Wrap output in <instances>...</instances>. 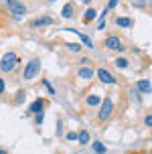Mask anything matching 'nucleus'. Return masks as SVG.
Listing matches in <instances>:
<instances>
[{"label": "nucleus", "mask_w": 152, "mask_h": 154, "mask_svg": "<svg viewBox=\"0 0 152 154\" xmlns=\"http://www.w3.org/2000/svg\"><path fill=\"white\" fill-rule=\"evenodd\" d=\"M43 85H45V87H47V91L51 93V95H55V87H53V85H51V83H49V79H43Z\"/></svg>", "instance_id": "412c9836"}, {"label": "nucleus", "mask_w": 152, "mask_h": 154, "mask_svg": "<svg viewBox=\"0 0 152 154\" xmlns=\"http://www.w3.org/2000/svg\"><path fill=\"white\" fill-rule=\"evenodd\" d=\"M4 87H6V85H4V77H0V95L4 93Z\"/></svg>", "instance_id": "bb28decb"}, {"label": "nucleus", "mask_w": 152, "mask_h": 154, "mask_svg": "<svg viewBox=\"0 0 152 154\" xmlns=\"http://www.w3.org/2000/svg\"><path fill=\"white\" fill-rule=\"evenodd\" d=\"M91 148H93V152L95 154H106L107 152V148L104 142H91Z\"/></svg>", "instance_id": "dca6fc26"}, {"label": "nucleus", "mask_w": 152, "mask_h": 154, "mask_svg": "<svg viewBox=\"0 0 152 154\" xmlns=\"http://www.w3.org/2000/svg\"><path fill=\"white\" fill-rule=\"evenodd\" d=\"M55 20L51 18V16H41V18H35L33 23H30V26L33 29H41V26H51Z\"/></svg>", "instance_id": "1a4fd4ad"}, {"label": "nucleus", "mask_w": 152, "mask_h": 154, "mask_svg": "<svg viewBox=\"0 0 152 154\" xmlns=\"http://www.w3.org/2000/svg\"><path fill=\"white\" fill-rule=\"evenodd\" d=\"M106 29V20H99L98 23V31H104Z\"/></svg>", "instance_id": "c85d7f7f"}, {"label": "nucleus", "mask_w": 152, "mask_h": 154, "mask_svg": "<svg viewBox=\"0 0 152 154\" xmlns=\"http://www.w3.org/2000/svg\"><path fill=\"white\" fill-rule=\"evenodd\" d=\"M136 89L140 93H152V83L148 79H138L136 81Z\"/></svg>", "instance_id": "9d476101"}, {"label": "nucleus", "mask_w": 152, "mask_h": 154, "mask_svg": "<svg viewBox=\"0 0 152 154\" xmlns=\"http://www.w3.org/2000/svg\"><path fill=\"white\" fill-rule=\"evenodd\" d=\"M104 47H106V49H110V51H120V53L126 49V47H124V43H122V38L118 37V35H110V37H106Z\"/></svg>", "instance_id": "20e7f679"}, {"label": "nucleus", "mask_w": 152, "mask_h": 154, "mask_svg": "<svg viewBox=\"0 0 152 154\" xmlns=\"http://www.w3.org/2000/svg\"><path fill=\"white\" fill-rule=\"evenodd\" d=\"M39 73H41V59H30L23 71V79L24 81H33V79L39 77Z\"/></svg>", "instance_id": "f03ea898"}, {"label": "nucleus", "mask_w": 152, "mask_h": 154, "mask_svg": "<svg viewBox=\"0 0 152 154\" xmlns=\"http://www.w3.org/2000/svg\"><path fill=\"white\" fill-rule=\"evenodd\" d=\"M24 100H26V91H24V89L16 91V97H14V103H16V106H18V103H23Z\"/></svg>", "instance_id": "6ab92c4d"}, {"label": "nucleus", "mask_w": 152, "mask_h": 154, "mask_svg": "<svg viewBox=\"0 0 152 154\" xmlns=\"http://www.w3.org/2000/svg\"><path fill=\"white\" fill-rule=\"evenodd\" d=\"M81 2H83V4H91V2H93V0H81Z\"/></svg>", "instance_id": "c756f323"}, {"label": "nucleus", "mask_w": 152, "mask_h": 154, "mask_svg": "<svg viewBox=\"0 0 152 154\" xmlns=\"http://www.w3.org/2000/svg\"><path fill=\"white\" fill-rule=\"evenodd\" d=\"M79 65H81V67H83V65H89V59H87V57H81V59H79Z\"/></svg>", "instance_id": "a878e982"}, {"label": "nucleus", "mask_w": 152, "mask_h": 154, "mask_svg": "<svg viewBox=\"0 0 152 154\" xmlns=\"http://www.w3.org/2000/svg\"><path fill=\"white\" fill-rule=\"evenodd\" d=\"M144 126H146V128H152V114H148L144 118Z\"/></svg>", "instance_id": "5701e85b"}, {"label": "nucleus", "mask_w": 152, "mask_h": 154, "mask_svg": "<svg viewBox=\"0 0 152 154\" xmlns=\"http://www.w3.org/2000/svg\"><path fill=\"white\" fill-rule=\"evenodd\" d=\"M65 138H67L69 142H75V140H77V134H75V132H67V134H65Z\"/></svg>", "instance_id": "4be33fe9"}, {"label": "nucleus", "mask_w": 152, "mask_h": 154, "mask_svg": "<svg viewBox=\"0 0 152 154\" xmlns=\"http://www.w3.org/2000/svg\"><path fill=\"white\" fill-rule=\"evenodd\" d=\"M116 24L122 26V29H130L132 26V18H128V16H118L116 18Z\"/></svg>", "instance_id": "4468645a"}, {"label": "nucleus", "mask_w": 152, "mask_h": 154, "mask_svg": "<svg viewBox=\"0 0 152 154\" xmlns=\"http://www.w3.org/2000/svg\"><path fill=\"white\" fill-rule=\"evenodd\" d=\"M77 142H79L81 146L89 144V142H91V138H89V132H87V130H81L79 134H77Z\"/></svg>", "instance_id": "f8f14e48"}, {"label": "nucleus", "mask_w": 152, "mask_h": 154, "mask_svg": "<svg viewBox=\"0 0 152 154\" xmlns=\"http://www.w3.org/2000/svg\"><path fill=\"white\" fill-rule=\"evenodd\" d=\"M6 8L8 12H12L14 16H20L26 12V4H23L20 0H6Z\"/></svg>", "instance_id": "39448f33"}, {"label": "nucleus", "mask_w": 152, "mask_h": 154, "mask_svg": "<svg viewBox=\"0 0 152 154\" xmlns=\"http://www.w3.org/2000/svg\"><path fill=\"white\" fill-rule=\"evenodd\" d=\"M47 2H55V0H47Z\"/></svg>", "instance_id": "2f4dec72"}, {"label": "nucleus", "mask_w": 152, "mask_h": 154, "mask_svg": "<svg viewBox=\"0 0 152 154\" xmlns=\"http://www.w3.org/2000/svg\"><path fill=\"white\" fill-rule=\"evenodd\" d=\"M118 2H120V0H110V2H107V8H110V10L116 8V6H118Z\"/></svg>", "instance_id": "b1692460"}, {"label": "nucleus", "mask_w": 152, "mask_h": 154, "mask_svg": "<svg viewBox=\"0 0 152 154\" xmlns=\"http://www.w3.org/2000/svg\"><path fill=\"white\" fill-rule=\"evenodd\" d=\"M37 116V126L39 124H43V120H45V116H43V112H41V114H35Z\"/></svg>", "instance_id": "393cba45"}, {"label": "nucleus", "mask_w": 152, "mask_h": 154, "mask_svg": "<svg viewBox=\"0 0 152 154\" xmlns=\"http://www.w3.org/2000/svg\"><path fill=\"white\" fill-rule=\"evenodd\" d=\"M98 14H99V12L95 10V8H87V10H85V14H83V23H85V24H89Z\"/></svg>", "instance_id": "ddd939ff"}, {"label": "nucleus", "mask_w": 152, "mask_h": 154, "mask_svg": "<svg viewBox=\"0 0 152 154\" xmlns=\"http://www.w3.org/2000/svg\"><path fill=\"white\" fill-rule=\"evenodd\" d=\"M73 10H75V8H73V2H67V4L63 6V10H61V16H63V18H71V16H73Z\"/></svg>", "instance_id": "2eb2a0df"}, {"label": "nucleus", "mask_w": 152, "mask_h": 154, "mask_svg": "<svg viewBox=\"0 0 152 154\" xmlns=\"http://www.w3.org/2000/svg\"><path fill=\"white\" fill-rule=\"evenodd\" d=\"M65 49H67V51H71V53H79V51H81V45H77V43H67V45H65Z\"/></svg>", "instance_id": "aec40b11"}, {"label": "nucleus", "mask_w": 152, "mask_h": 154, "mask_svg": "<svg viewBox=\"0 0 152 154\" xmlns=\"http://www.w3.org/2000/svg\"><path fill=\"white\" fill-rule=\"evenodd\" d=\"M95 75H98V79L101 81V83H107V85H118V79H116L112 73L107 69H104V67H99V69H95Z\"/></svg>", "instance_id": "423d86ee"}, {"label": "nucleus", "mask_w": 152, "mask_h": 154, "mask_svg": "<svg viewBox=\"0 0 152 154\" xmlns=\"http://www.w3.org/2000/svg\"><path fill=\"white\" fill-rule=\"evenodd\" d=\"M0 154H8V152H6V150H4V148H0Z\"/></svg>", "instance_id": "7c9ffc66"}, {"label": "nucleus", "mask_w": 152, "mask_h": 154, "mask_svg": "<svg viewBox=\"0 0 152 154\" xmlns=\"http://www.w3.org/2000/svg\"><path fill=\"white\" fill-rule=\"evenodd\" d=\"M144 4H146L144 0H134V6H138V8H142V6H144Z\"/></svg>", "instance_id": "cd10ccee"}, {"label": "nucleus", "mask_w": 152, "mask_h": 154, "mask_svg": "<svg viewBox=\"0 0 152 154\" xmlns=\"http://www.w3.org/2000/svg\"><path fill=\"white\" fill-rule=\"evenodd\" d=\"M65 31H73L77 35V37L81 38V43H83L85 47H87V49H91V47H93V43H91V38L87 37V35H83V32H79V31H75V29H65Z\"/></svg>", "instance_id": "9b49d317"}, {"label": "nucleus", "mask_w": 152, "mask_h": 154, "mask_svg": "<svg viewBox=\"0 0 152 154\" xmlns=\"http://www.w3.org/2000/svg\"><path fill=\"white\" fill-rule=\"evenodd\" d=\"M18 61H20V59H18V55H16L14 51L4 53L0 57V71H2V73H10V71L18 65Z\"/></svg>", "instance_id": "f257e3e1"}, {"label": "nucleus", "mask_w": 152, "mask_h": 154, "mask_svg": "<svg viewBox=\"0 0 152 154\" xmlns=\"http://www.w3.org/2000/svg\"><path fill=\"white\" fill-rule=\"evenodd\" d=\"M93 75H95V71L91 69L89 65H83V67H79V69H77V77H79V79H83V81H89Z\"/></svg>", "instance_id": "0eeeda50"}, {"label": "nucleus", "mask_w": 152, "mask_h": 154, "mask_svg": "<svg viewBox=\"0 0 152 154\" xmlns=\"http://www.w3.org/2000/svg\"><path fill=\"white\" fill-rule=\"evenodd\" d=\"M114 65H116V67H118V69H126V67H128V65H130V61H128V59H126V57H118V59H116V61H114Z\"/></svg>", "instance_id": "f3484780"}, {"label": "nucleus", "mask_w": 152, "mask_h": 154, "mask_svg": "<svg viewBox=\"0 0 152 154\" xmlns=\"http://www.w3.org/2000/svg\"><path fill=\"white\" fill-rule=\"evenodd\" d=\"M85 103H87V106H91V108H95V106H99V103H101V97H99V95H89V97L85 100Z\"/></svg>", "instance_id": "a211bd4d"}, {"label": "nucleus", "mask_w": 152, "mask_h": 154, "mask_svg": "<svg viewBox=\"0 0 152 154\" xmlns=\"http://www.w3.org/2000/svg\"><path fill=\"white\" fill-rule=\"evenodd\" d=\"M45 106H47V101L43 100V97H39V100H35L29 106V114H41V112L45 109Z\"/></svg>", "instance_id": "6e6552de"}, {"label": "nucleus", "mask_w": 152, "mask_h": 154, "mask_svg": "<svg viewBox=\"0 0 152 154\" xmlns=\"http://www.w3.org/2000/svg\"><path fill=\"white\" fill-rule=\"evenodd\" d=\"M112 114H114V101H112V97H104L101 103H99L98 120H99V122H107Z\"/></svg>", "instance_id": "7ed1b4c3"}]
</instances>
